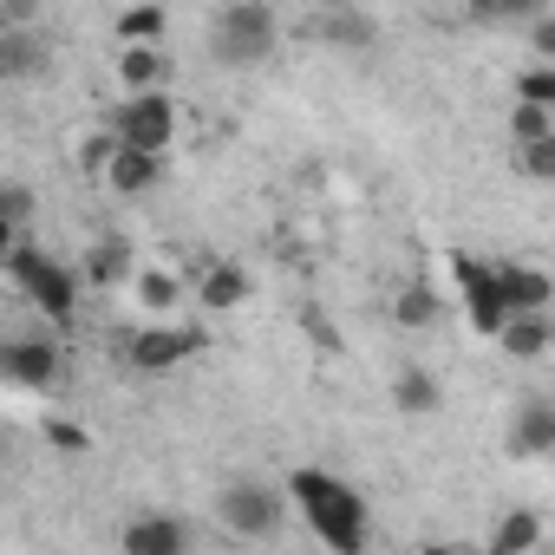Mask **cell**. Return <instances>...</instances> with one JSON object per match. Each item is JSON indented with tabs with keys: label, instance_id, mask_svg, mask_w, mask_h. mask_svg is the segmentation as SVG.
I'll return each instance as SVG.
<instances>
[{
	"label": "cell",
	"instance_id": "cell-12",
	"mask_svg": "<svg viewBox=\"0 0 555 555\" xmlns=\"http://www.w3.org/2000/svg\"><path fill=\"white\" fill-rule=\"evenodd\" d=\"M125 548H131V555H183V548H190V529H183L177 516H138V522L125 529Z\"/></svg>",
	"mask_w": 555,
	"mask_h": 555
},
{
	"label": "cell",
	"instance_id": "cell-31",
	"mask_svg": "<svg viewBox=\"0 0 555 555\" xmlns=\"http://www.w3.org/2000/svg\"><path fill=\"white\" fill-rule=\"evenodd\" d=\"M47 438H53L60 451H92V438H86V425H66V418H53V425H47Z\"/></svg>",
	"mask_w": 555,
	"mask_h": 555
},
{
	"label": "cell",
	"instance_id": "cell-32",
	"mask_svg": "<svg viewBox=\"0 0 555 555\" xmlns=\"http://www.w3.org/2000/svg\"><path fill=\"white\" fill-rule=\"evenodd\" d=\"M308 334L321 340V353H340V334H334V327H327V314H314V308H308Z\"/></svg>",
	"mask_w": 555,
	"mask_h": 555
},
{
	"label": "cell",
	"instance_id": "cell-21",
	"mask_svg": "<svg viewBox=\"0 0 555 555\" xmlns=\"http://www.w3.org/2000/svg\"><path fill=\"white\" fill-rule=\"evenodd\" d=\"M548 0H470V21L477 27H503V21H542Z\"/></svg>",
	"mask_w": 555,
	"mask_h": 555
},
{
	"label": "cell",
	"instance_id": "cell-1",
	"mask_svg": "<svg viewBox=\"0 0 555 555\" xmlns=\"http://www.w3.org/2000/svg\"><path fill=\"white\" fill-rule=\"evenodd\" d=\"M288 496L301 503V516L314 522V535H321L334 555H360V548H366V496H360L347 477L301 464V470L288 477Z\"/></svg>",
	"mask_w": 555,
	"mask_h": 555
},
{
	"label": "cell",
	"instance_id": "cell-7",
	"mask_svg": "<svg viewBox=\"0 0 555 555\" xmlns=\"http://www.w3.org/2000/svg\"><path fill=\"white\" fill-rule=\"evenodd\" d=\"M196 347H203L196 327H144V334L125 340V360H131L138 373H170V366H183Z\"/></svg>",
	"mask_w": 555,
	"mask_h": 555
},
{
	"label": "cell",
	"instance_id": "cell-8",
	"mask_svg": "<svg viewBox=\"0 0 555 555\" xmlns=\"http://www.w3.org/2000/svg\"><path fill=\"white\" fill-rule=\"evenodd\" d=\"M0 379H14L27 392H47L60 379V347L53 340H0Z\"/></svg>",
	"mask_w": 555,
	"mask_h": 555
},
{
	"label": "cell",
	"instance_id": "cell-23",
	"mask_svg": "<svg viewBox=\"0 0 555 555\" xmlns=\"http://www.w3.org/2000/svg\"><path fill=\"white\" fill-rule=\"evenodd\" d=\"M392 321H399L405 334L431 327V321H438V295H431V288H405V295H399V308H392Z\"/></svg>",
	"mask_w": 555,
	"mask_h": 555
},
{
	"label": "cell",
	"instance_id": "cell-30",
	"mask_svg": "<svg viewBox=\"0 0 555 555\" xmlns=\"http://www.w3.org/2000/svg\"><path fill=\"white\" fill-rule=\"evenodd\" d=\"M47 0H0V27H34Z\"/></svg>",
	"mask_w": 555,
	"mask_h": 555
},
{
	"label": "cell",
	"instance_id": "cell-34",
	"mask_svg": "<svg viewBox=\"0 0 555 555\" xmlns=\"http://www.w3.org/2000/svg\"><path fill=\"white\" fill-rule=\"evenodd\" d=\"M14 242H21V229H14L8 216H0V261H8V248H14Z\"/></svg>",
	"mask_w": 555,
	"mask_h": 555
},
{
	"label": "cell",
	"instance_id": "cell-28",
	"mask_svg": "<svg viewBox=\"0 0 555 555\" xmlns=\"http://www.w3.org/2000/svg\"><path fill=\"white\" fill-rule=\"evenodd\" d=\"M522 170H529V177H555V138L522 144Z\"/></svg>",
	"mask_w": 555,
	"mask_h": 555
},
{
	"label": "cell",
	"instance_id": "cell-13",
	"mask_svg": "<svg viewBox=\"0 0 555 555\" xmlns=\"http://www.w3.org/2000/svg\"><path fill=\"white\" fill-rule=\"evenodd\" d=\"M47 73V47L34 40V27H0V79H34Z\"/></svg>",
	"mask_w": 555,
	"mask_h": 555
},
{
	"label": "cell",
	"instance_id": "cell-22",
	"mask_svg": "<svg viewBox=\"0 0 555 555\" xmlns=\"http://www.w3.org/2000/svg\"><path fill=\"white\" fill-rule=\"evenodd\" d=\"M509 138H516V144H535V138H555V105H522V99H516V118H509Z\"/></svg>",
	"mask_w": 555,
	"mask_h": 555
},
{
	"label": "cell",
	"instance_id": "cell-5",
	"mask_svg": "<svg viewBox=\"0 0 555 555\" xmlns=\"http://www.w3.org/2000/svg\"><path fill=\"white\" fill-rule=\"evenodd\" d=\"M112 138L118 144H138V151H170V138H177V99L170 92H131L125 105H118V118H112Z\"/></svg>",
	"mask_w": 555,
	"mask_h": 555
},
{
	"label": "cell",
	"instance_id": "cell-10",
	"mask_svg": "<svg viewBox=\"0 0 555 555\" xmlns=\"http://www.w3.org/2000/svg\"><path fill=\"white\" fill-rule=\"evenodd\" d=\"M496 288H503V314H529V308H548L555 282L542 268H522V261H496Z\"/></svg>",
	"mask_w": 555,
	"mask_h": 555
},
{
	"label": "cell",
	"instance_id": "cell-14",
	"mask_svg": "<svg viewBox=\"0 0 555 555\" xmlns=\"http://www.w3.org/2000/svg\"><path fill=\"white\" fill-rule=\"evenodd\" d=\"M196 301H203L209 314L242 308V301H248V274H242L235 261H209V268H203V282H196Z\"/></svg>",
	"mask_w": 555,
	"mask_h": 555
},
{
	"label": "cell",
	"instance_id": "cell-16",
	"mask_svg": "<svg viewBox=\"0 0 555 555\" xmlns=\"http://www.w3.org/2000/svg\"><path fill=\"white\" fill-rule=\"evenodd\" d=\"M392 405H399L405 418H425V412L444 405V392H438V379H431L425 366H405V373L392 379Z\"/></svg>",
	"mask_w": 555,
	"mask_h": 555
},
{
	"label": "cell",
	"instance_id": "cell-18",
	"mask_svg": "<svg viewBox=\"0 0 555 555\" xmlns=\"http://www.w3.org/2000/svg\"><path fill=\"white\" fill-rule=\"evenodd\" d=\"M112 34H118L125 47H157V34H164V8H157V0H144V8H125Z\"/></svg>",
	"mask_w": 555,
	"mask_h": 555
},
{
	"label": "cell",
	"instance_id": "cell-26",
	"mask_svg": "<svg viewBox=\"0 0 555 555\" xmlns=\"http://www.w3.org/2000/svg\"><path fill=\"white\" fill-rule=\"evenodd\" d=\"M516 99H522V105H555V66H548V60L529 66V73L516 79Z\"/></svg>",
	"mask_w": 555,
	"mask_h": 555
},
{
	"label": "cell",
	"instance_id": "cell-11",
	"mask_svg": "<svg viewBox=\"0 0 555 555\" xmlns=\"http://www.w3.org/2000/svg\"><path fill=\"white\" fill-rule=\"evenodd\" d=\"M496 340H503V353H509V360H542V353L555 347V327H548V308H529V314H503V327H496Z\"/></svg>",
	"mask_w": 555,
	"mask_h": 555
},
{
	"label": "cell",
	"instance_id": "cell-19",
	"mask_svg": "<svg viewBox=\"0 0 555 555\" xmlns=\"http://www.w3.org/2000/svg\"><path fill=\"white\" fill-rule=\"evenodd\" d=\"M118 79H125L131 92H151V86L164 79V60H157V47H125V53H118Z\"/></svg>",
	"mask_w": 555,
	"mask_h": 555
},
{
	"label": "cell",
	"instance_id": "cell-27",
	"mask_svg": "<svg viewBox=\"0 0 555 555\" xmlns=\"http://www.w3.org/2000/svg\"><path fill=\"white\" fill-rule=\"evenodd\" d=\"M0 216H8L14 229H27L34 222V190L27 183H0Z\"/></svg>",
	"mask_w": 555,
	"mask_h": 555
},
{
	"label": "cell",
	"instance_id": "cell-25",
	"mask_svg": "<svg viewBox=\"0 0 555 555\" xmlns=\"http://www.w3.org/2000/svg\"><path fill=\"white\" fill-rule=\"evenodd\" d=\"M321 40H334V47H373V21L366 14H327Z\"/></svg>",
	"mask_w": 555,
	"mask_h": 555
},
{
	"label": "cell",
	"instance_id": "cell-17",
	"mask_svg": "<svg viewBox=\"0 0 555 555\" xmlns=\"http://www.w3.org/2000/svg\"><path fill=\"white\" fill-rule=\"evenodd\" d=\"M131 268H138V261H131V242H125V235H105V242L86 255V282H92V288H112V282H125Z\"/></svg>",
	"mask_w": 555,
	"mask_h": 555
},
{
	"label": "cell",
	"instance_id": "cell-33",
	"mask_svg": "<svg viewBox=\"0 0 555 555\" xmlns=\"http://www.w3.org/2000/svg\"><path fill=\"white\" fill-rule=\"evenodd\" d=\"M529 27H535V34H529V40H535V53L548 60V53H555V27H548V21H529Z\"/></svg>",
	"mask_w": 555,
	"mask_h": 555
},
{
	"label": "cell",
	"instance_id": "cell-3",
	"mask_svg": "<svg viewBox=\"0 0 555 555\" xmlns=\"http://www.w3.org/2000/svg\"><path fill=\"white\" fill-rule=\"evenodd\" d=\"M0 268L14 274L21 295H27L53 327H73V314H79V274H73L66 261H53V255H47V248H34V242H14Z\"/></svg>",
	"mask_w": 555,
	"mask_h": 555
},
{
	"label": "cell",
	"instance_id": "cell-6",
	"mask_svg": "<svg viewBox=\"0 0 555 555\" xmlns=\"http://www.w3.org/2000/svg\"><path fill=\"white\" fill-rule=\"evenodd\" d=\"M216 516H222L235 535H248V542H268L274 529H282L288 503L274 496L268 483H222V496H216Z\"/></svg>",
	"mask_w": 555,
	"mask_h": 555
},
{
	"label": "cell",
	"instance_id": "cell-24",
	"mask_svg": "<svg viewBox=\"0 0 555 555\" xmlns=\"http://www.w3.org/2000/svg\"><path fill=\"white\" fill-rule=\"evenodd\" d=\"M131 282H138V301L144 308H170L183 288H177V274H164V268H131Z\"/></svg>",
	"mask_w": 555,
	"mask_h": 555
},
{
	"label": "cell",
	"instance_id": "cell-4",
	"mask_svg": "<svg viewBox=\"0 0 555 555\" xmlns=\"http://www.w3.org/2000/svg\"><path fill=\"white\" fill-rule=\"evenodd\" d=\"M451 282H457V295H464L470 334L496 340V327H503V288H496V261H483V255H470V248H451Z\"/></svg>",
	"mask_w": 555,
	"mask_h": 555
},
{
	"label": "cell",
	"instance_id": "cell-2",
	"mask_svg": "<svg viewBox=\"0 0 555 555\" xmlns=\"http://www.w3.org/2000/svg\"><path fill=\"white\" fill-rule=\"evenodd\" d=\"M274 40H282V27H274V8L268 0H229V8H216L209 21V53L216 66L242 73V66H261L274 53Z\"/></svg>",
	"mask_w": 555,
	"mask_h": 555
},
{
	"label": "cell",
	"instance_id": "cell-20",
	"mask_svg": "<svg viewBox=\"0 0 555 555\" xmlns=\"http://www.w3.org/2000/svg\"><path fill=\"white\" fill-rule=\"evenodd\" d=\"M535 542H542V522H535L529 509L503 516V522H496V535H490V548H496V555H522V548H535Z\"/></svg>",
	"mask_w": 555,
	"mask_h": 555
},
{
	"label": "cell",
	"instance_id": "cell-29",
	"mask_svg": "<svg viewBox=\"0 0 555 555\" xmlns=\"http://www.w3.org/2000/svg\"><path fill=\"white\" fill-rule=\"evenodd\" d=\"M112 151H118V138H112V131L86 138V144H79V170H105V157H112Z\"/></svg>",
	"mask_w": 555,
	"mask_h": 555
},
{
	"label": "cell",
	"instance_id": "cell-15",
	"mask_svg": "<svg viewBox=\"0 0 555 555\" xmlns=\"http://www.w3.org/2000/svg\"><path fill=\"white\" fill-rule=\"evenodd\" d=\"M509 451H516V457H542V451H555V405H548V399H529V405H522Z\"/></svg>",
	"mask_w": 555,
	"mask_h": 555
},
{
	"label": "cell",
	"instance_id": "cell-9",
	"mask_svg": "<svg viewBox=\"0 0 555 555\" xmlns=\"http://www.w3.org/2000/svg\"><path fill=\"white\" fill-rule=\"evenodd\" d=\"M118 196H144V190H157V177H164V151H138V144H118L112 157H105V170H99Z\"/></svg>",
	"mask_w": 555,
	"mask_h": 555
}]
</instances>
